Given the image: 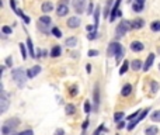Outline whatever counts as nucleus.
<instances>
[{"label": "nucleus", "instance_id": "a19ab883", "mask_svg": "<svg viewBox=\"0 0 160 135\" xmlns=\"http://www.w3.org/2000/svg\"><path fill=\"white\" fill-rule=\"evenodd\" d=\"M87 55H89V56H97V55H98V51H96V49H89Z\"/></svg>", "mask_w": 160, "mask_h": 135}, {"label": "nucleus", "instance_id": "4468645a", "mask_svg": "<svg viewBox=\"0 0 160 135\" xmlns=\"http://www.w3.org/2000/svg\"><path fill=\"white\" fill-rule=\"evenodd\" d=\"M153 62H155V54H149L148 59H146V62L143 63V70H145V72H148V70L152 68Z\"/></svg>", "mask_w": 160, "mask_h": 135}, {"label": "nucleus", "instance_id": "a18cd8bd", "mask_svg": "<svg viewBox=\"0 0 160 135\" xmlns=\"http://www.w3.org/2000/svg\"><path fill=\"white\" fill-rule=\"evenodd\" d=\"M55 135H65V131H63L62 128H58V130L55 131Z\"/></svg>", "mask_w": 160, "mask_h": 135}, {"label": "nucleus", "instance_id": "f8f14e48", "mask_svg": "<svg viewBox=\"0 0 160 135\" xmlns=\"http://www.w3.org/2000/svg\"><path fill=\"white\" fill-rule=\"evenodd\" d=\"M143 48H145V45L141 41H132L131 42V51H134V52H141V51H143Z\"/></svg>", "mask_w": 160, "mask_h": 135}, {"label": "nucleus", "instance_id": "bb28decb", "mask_svg": "<svg viewBox=\"0 0 160 135\" xmlns=\"http://www.w3.org/2000/svg\"><path fill=\"white\" fill-rule=\"evenodd\" d=\"M128 68H129V62L125 59L124 63H122V66H121V69H120V75H125V73H127V70H128Z\"/></svg>", "mask_w": 160, "mask_h": 135}, {"label": "nucleus", "instance_id": "a211bd4d", "mask_svg": "<svg viewBox=\"0 0 160 135\" xmlns=\"http://www.w3.org/2000/svg\"><path fill=\"white\" fill-rule=\"evenodd\" d=\"M131 93H132V84H129V83L124 84V87H122V90H121V94L124 96V97H128Z\"/></svg>", "mask_w": 160, "mask_h": 135}, {"label": "nucleus", "instance_id": "72a5a7b5", "mask_svg": "<svg viewBox=\"0 0 160 135\" xmlns=\"http://www.w3.org/2000/svg\"><path fill=\"white\" fill-rule=\"evenodd\" d=\"M150 118H152V121H157V123H160V110L159 111H155Z\"/></svg>", "mask_w": 160, "mask_h": 135}, {"label": "nucleus", "instance_id": "49530a36", "mask_svg": "<svg viewBox=\"0 0 160 135\" xmlns=\"http://www.w3.org/2000/svg\"><path fill=\"white\" fill-rule=\"evenodd\" d=\"M6 63H7L9 66H11V65H13V59H11V58H7V59H6Z\"/></svg>", "mask_w": 160, "mask_h": 135}, {"label": "nucleus", "instance_id": "c9c22d12", "mask_svg": "<svg viewBox=\"0 0 160 135\" xmlns=\"http://www.w3.org/2000/svg\"><path fill=\"white\" fill-rule=\"evenodd\" d=\"M2 33L7 34V35H9V34L13 33V30H11V27H9V26H3V27H2Z\"/></svg>", "mask_w": 160, "mask_h": 135}, {"label": "nucleus", "instance_id": "8fccbe9b", "mask_svg": "<svg viewBox=\"0 0 160 135\" xmlns=\"http://www.w3.org/2000/svg\"><path fill=\"white\" fill-rule=\"evenodd\" d=\"M159 69H160V65H159Z\"/></svg>", "mask_w": 160, "mask_h": 135}, {"label": "nucleus", "instance_id": "2f4dec72", "mask_svg": "<svg viewBox=\"0 0 160 135\" xmlns=\"http://www.w3.org/2000/svg\"><path fill=\"white\" fill-rule=\"evenodd\" d=\"M98 37V33H97V30H94V31H91V33H89L87 34V38L90 41H93V40H96V38H97Z\"/></svg>", "mask_w": 160, "mask_h": 135}, {"label": "nucleus", "instance_id": "c03bdc74", "mask_svg": "<svg viewBox=\"0 0 160 135\" xmlns=\"http://www.w3.org/2000/svg\"><path fill=\"white\" fill-rule=\"evenodd\" d=\"M125 124H127L125 121H120V123H118V125H117V128H118V130H122V128L125 127Z\"/></svg>", "mask_w": 160, "mask_h": 135}, {"label": "nucleus", "instance_id": "9d476101", "mask_svg": "<svg viewBox=\"0 0 160 135\" xmlns=\"http://www.w3.org/2000/svg\"><path fill=\"white\" fill-rule=\"evenodd\" d=\"M40 72H41V66L35 65V66H33V68H30V69L27 70V76H28V79H34Z\"/></svg>", "mask_w": 160, "mask_h": 135}, {"label": "nucleus", "instance_id": "cd10ccee", "mask_svg": "<svg viewBox=\"0 0 160 135\" xmlns=\"http://www.w3.org/2000/svg\"><path fill=\"white\" fill-rule=\"evenodd\" d=\"M111 3H113V0H108L107 6H106V10H104V17H107V18L110 17V13H111Z\"/></svg>", "mask_w": 160, "mask_h": 135}, {"label": "nucleus", "instance_id": "f03ea898", "mask_svg": "<svg viewBox=\"0 0 160 135\" xmlns=\"http://www.w3.org/2000/svg\"><path fill=\"white\" fill-rule=\"evenodd\" d=\"M124 54H125V51H124V48H122V45L120 44V42H111L110 44V47H108V55L111 56H115V59H117V62H120L121 59L124 58Z\"/></svg>", "mask_w": 160, "mask_h": 135}, {"label": "nucleus", "instance_id": "79ce46f5", "mask_svg": "<svg viewBox=\"0 0 160 135\" xmlns=\"http://www.w3.org/2000/svg\"><path fill=\"white\" fill-rule=\"evenodd\" d=\"M93 9H94V6H93V3L90 2V4H89V7H87V14H93V13H94Z\"/></svg>", "mask_w": 160, "mask_h": 135}, {"label": "nucleus", "instance_id": "a878e982", "mask_svg": "<svg viewBox=\"0 0 160 135\" xmlns=\"http://www.w3.org/2000/svg\"><path fill=\"white\" fill-rule=\"evenodd\" d=\"M65 110H66V114H68V115H73V114L76 113V107L73 106V104H66Z\"/></svg>", "mask_w": 160, "mask_h": 135}, {"label": "nucleus", "instance_id": "c85d7f7f", "mask_svg": "<svg viewBox=\"0 0 160 135\" xmlns=\"http://www.w3.org/2000/svg\"><path fill=\"white\" fill-rule=\"evenodd\" d=\"M52 35L56 37V38H61V37H62V31H61L58 27H54V28H52Z\"/></svg>", "mask_w": 160, "mask_h": 135}, {"label": "nucleus", "instance_id": "4be33fe9", "mask_svg": "<svg viewBox=\"0 0 160 135\" xmlns=\"http://www.w3.org/2000/svg\"><path fill=\"white\" fill-rule=\"evenodd\" d=\"M150 30L153 33H159L160 31V20H155V21L150 23Z\"/></svg>", "mask_w": 160, "mask_h": 135}, {"label": "nucleus", "instance_id": "f704fd0d", "mask_svg": "<svg viewBox=\"0 0 160 135\" xmlns=\"http://www.w3.org/2000/svg\"><path fill=\"white\" fill-rule=\"evenodd\" d=\"M125 115H124V111H117L115 114H114V120L115 121H120L121 118H124Z\"/></svg>", "mask_w": 160, "mask_h": 135}, {"label": "nucleus", "instance_id": "f257e3e1", "mask_svg": "<svg viewBox=\"0 0 160 135\" xmlns=\"http://www.w3.org/2000/svg\"><path fill=\"white\" fill-rule=\"evenodd\" d=\"M20 125V120L18 118H9L7 121H4L2 125V134L3 135H13L14 130Z\"/></svg>", "mask_w": 160, "mask_h": 135}, {"label": "nucleus", "instance_id": "412c9836", "mask_svg": "<svg viewBox=\"0 0 160 135\" xmlns=\"http://www.w3.org/2000/svg\"><path fill=\"white\" fill-rule=\"evenodd\" d=\"M145 134L146 135H157L159 134V128L155 127V125H150V127H148L145 130Z\"/></svg>", "mask_w": 160, "mask_h": 135}, {"label": "nucleus", "instance_id": "20e7f679", "mask_svg": "<svg viewBox=\"0 0 160 135\" xmlns=\"http://www.w3.org/2000/svg\"><path fill=\"white\" fill-rule=\"evenodd\" d=\"M129 28H131V21H128V20L121 21L120 24H118V27H117V30H115V38L117 40H120L121 37H124L125 34L129 31Z\"/></svg>", "mask_w": 160, "mask_h": 135}, {"label": "nucleus", "instance_id": "f3484780", "mask_svg": "<svg viewBox=\"0 0 160 135\" xmlns=\"http://www.w3.org/2000/svg\"><path fill=\"white\" fill-rule=\"evenodd\" d=\"M41 10L44 11L45 14H48V13H51V11L54 10V4H52L51 2H45V3H42V6H41Z\"/></svg>", "mask_w": 160, "mask_h": 135}, {"label": "nucleus", "instance_id": "37998d69", "mask_svg": "<svg viewBox=\"0 0 160 135\" xmlns=\"http://www.w3.org/2000/svg\"><path fill=\"white\" fill-rule=\"evenodd\" d=\"M103 130H104V125H100V127H98L97 130L94 131V134H93V135H100V132H101Z\"/></svg>", "mask_w": 160, "mask_h": 135}, {"label": "nucleus", "instance_id": "ea45409f", "mask_svg": "<svg viewBox=\"0 0 160 135\" xmlns=\"http://www.w3.org/2000/svg\"><path fill=\"white\" fill-rule=\"evenodd\" d=\"M141 111H142V110H138V111H135V114H132V115H129V117H128V120L131 121V120H135V118L138 117L139 114H141Z\"/></svg>", "mask_w": 160, "mask_h": 135}, {"label": "nucleus", "instance_id": "58836bf2", "mask_svg": "<svg viewBox=\"0 0 160 135\" xmlns=\"http://www.w3.org/2000/svg\"><path fill=\"white\" fill-rule=\"evenodd\" d=\"M13 135H34V131H31V130H26V131L18 132V134H13Z\"/></svg>", "mask_w": 160, "mask_h": 135}, {"label": "nucleus", "instance_id": "c756f323", "mask_svg": "<svg viewBox=\"0 0 160 135\" xmlns=\"http://www.w3.org/2000/svg\"><path fill=\"white\" fill-rule=\"evenodd\" d=\"M27 45L26 44H20V51H21V55H23V59H27V49H26Z\"/></svg>", "mask_w": 160, "mask_h": 135}, {"label": "nucleus", "instance_id": "09e8293b", "mask_svg": "<svg viewBox=\"0 0 160 135\" xmlns=\"http://www.w3.org/2000/svg\"><path fill=\"white\" fill-rule=\"evenodd\" d=\"M87 125H89V120H86L83 123V130H86V128H87Z\"/></svg>", "mask_w": 160, "mask_h": 135}, {"label": "nucleus", "instance_id": "2eb2a0df", "mask_svg": "<svg viewBox=\"0 0 160 135\" xmlns=\"http://www.w3.org/2000/svg\"><path fill=\"white\" fill-rule=\"evenodd\" d=\"M145 26V20L143 18H135L134 21H131V28L134 30H139Z\"/></svg>", "mask_w": 160, "mask_h": 135}, {"label": "nucleus", "instance_id": "473e14b6", "mask_svg": "<svg viewBox=\"0 0 160 135\" xmlns=\"http://www.w3.org/2000/svg\"><path fill=\"white\" fill-rule=\"evenodd\" d=\"M90 111H91V104H90L89 100H86V101H84V113L90 114Z\"/></svg>", "mask_w": 160, "mask_h": 135}, {"label": "nucleus", "instance_id": "6ab92c4d", "mask_svg": "<svg viewBox=\"0 0 160 135\" xmlns=\"http://www.w3.org/2000/svg\"><path fill=\"white\" fill-rule=\"evenodd\" d=\"M65 44H66V47L75 48L77 45V38H76V37H69V38H66Z\"/></svg>", "mask_w": 160, "mask_h": 135}, {"label": "nucleus", "instance_id": "ddd939ff", "mask_svg": "<svg viewBox=\"0 0 160 135\" xmlns=\"http://www.w3.org/2000/svg\"><path fill=\"white\" fill-rule=\"evenodd\" d=\"M80 18L79 17H70L68 18V27L69 28H77V27H80Z\"/></svg>", "mask_w": 160, "mask_h": 135}, {"label": "nucleus", "instance_id": "9b49d317", "mask_svg": "<svg viewBox=\"0 0 160 135\" xmlns=\"http://www.w3.org/2000/svg\"><path fill=\"white\" fill-rule=\"evenodd\" d=\"M143 7H145V0H135V3L132 4V10H134L135 13L143 11Z\"/></svg>", "mask_w": 160, "mask_h": 135}, {"label": "nucleus", "instance_id": "7ed1b4c3", "mask_svg": "<svg viewBox=\"0 0 160 135\" xmlns=\"http://www.w3.org/2000/svg\"><path fill=\"white\" fill-rule=\"evenodd\" d=\"M11 76H13V80L17 83L18 87H23V86L26 84L27 79H28V76H27V72H24L21 68H17V69L11 70Z\"/></svg>", "mask_w": 160, "mask_h": 135}, {"label": "nucleus", "instance_id": "4c0bfd02", "mask_svg": "<svg viewBox=\"0 0 160 135\" xmlns=\"http://www.w3.org/2000/svg\"><path fill=\"white\" fill-rule=\"evenodd\" d=\"M77 93H79L77 87H76V86H72V87H70V90H69V94L72 96V97H75V96H77Z\"/></svg>", "mask_w": 160, "mask_h": 135}, {"label": "nucleus", "instance_id": "aec40b11", "mask_svg": "<svg viewBox=\"0 0 160 135\" xmlns=\"http://www.w3.org/2000/svg\"><path fill=\"white\" fill-rule=\"evenodd\" d=\"M61 54H62L61 47H59V45H54L52 49H51V56L52 58H58V56H61Z\"/></svg>", "mask_w": 160, "mask_h": 135}, {"label": "nucleus", "instance_id": "6e6552de", "mask_svg": "<svg viewBox=\"0 0 160 135\" xmlns=\"http://www.w3.org/2000/svg\"><path fill=\"white\" fill-rule=\"evenodd\" d=\"M120 4H121V0H115V4H114V7L111 9V13H110V17H108V20L111 23L117 18V16H122V13L120 11Z\"/></svg>", "mask_w": 160, "mask_h": 135}, {"label": "nucleus", "instance_id": "1a4fd4ad", "mask_svg": "<svg viewBox=\"0 0 160 135\" xmlns=\"http://www.w3.org/2000/svg\"><path fill=\"white\" fill-rule=\"evenodd\" d=\"M68 13H69V7H68L66 2H61V3L58 4V7H56V14H58L59 17H65Z\"/></svg>", "mask_w": 160, "mask_h": 135}, {"label": "nucleus", "instance_id": "b1692460", "mask_svg": "<svg viewBox=\"0 0 160 135\" xmlns=\"http://www.w3.org/2000/svg\"><path fill=\"white\" fill-rule=\"evenodd\" d=\"M27 48H28V51H30V55L33 56V58H35L37 54L34 52V48H33V41H31V38H27Z\"/></svg>", "mask_w": 160, "mask_h": 135}, {"label": "nucleus", "instance_id": "0eeeda50", "mask_svg": "<svg viewBox=\"0 0 160 135\" xmlns=\"http://www.w3.org/2000/svg\"><path fill=\"white\" fill-rule=\"evenodd\" d=\"M9 107V97L6 94V91H4L3 86H2V96H0V113L3 114L6 113V110Z\"/></svg>", "mask_w": 160, "mask_h": 135}, {"label": "nucleus", "instance_id": "7c9ffc66", "mask_svg": "<svg viewBox=\"0 0 160 135\" xmlns=\"http://www.w3.org/2000/svg\"><path fill=\"white\" fill-rule=\"evenodd\" d=\"M93 14H94V26H96V27H98V17H100V9H98V7L96 9Z\"/></svg>", "mask_w": 160, "mask_h": 135}, {"label": "nucleus", "instance_id": "39448f33", "mask_svg": "<svg viewBox=\"0 0 160 135\" xmlns=\"http://www.w3.org/2000/svg\"><path fill=\"white\" fill-rule=\"evenodd\" d=\"M51 23H52V20H51V17L49 16H41L40 18H38V28L42 31V33H45L47 34L48 33V27L51 26Z\"/></svg>", "mask_w": 160, "mask_h": 135}, {"label": "nucleus", "instance_id": "de8ad7c7", "mask_svg": "<svg viewBox=\"0 0 160 135\" xmlns=\"http://www.w3.org/2000/svg\"><path fill=\"white\" fill-rule=\"evenodd\" d=\"M86 70H87V73L91 72V65H90V63H87V65H86Z\"/></svg>", "mask_w": 160, "mask_h": 135}, {"label": "nucleus", "instance_id": "423d86ee", "mask_svg": "<svg viewBox=\"0 0 160 135\" xmlns=\"http://www.w3.org/2000/svg\"><path fill=\"white\" fill-rule=\"evenodd\" d=\"M149 111H150V108H145V110H142V111H141V114H139V115H138L136 118H135V120H131V123H129V124L127 125V128L129 130V131H132V130H134V128L136 127V125H138L139 121H142L143 118L146 117V114L149 113Z\"/></svg>", "mask_w": 160, "mask_h": 135}, {"label": "nucleus", "instance_id": "5701e85b", "mask_svg": "<svg viewBox=\"0 0 160 135\" xmlns=\"http://www.w3.org/2000/svg\"><path fill=\"white\" fill-rule=\"evenodd\" d=\"M98 104H100V96H98V84H96L94 87V107L98 110Z\"/></svg>", "mask_w": 160, "mask_h": 135}, {"label": "nucleus", "instance_id": "393cba45", "mask_svg": "<svg viewBox=\"0 0 160 135\" xmlns=\"http://www.w3.org/2000/svg\"><path fill=\"white\" fill-rule=\"evenodd\" d=\"M131 66H132V69H134V70L143 69V68H142V62H141L139 59H134V61H132V63H131Z\"/></svg>", "mask_w": 160, "mask_h": 135}, {"label": "nucleus", "instance_id": "dca6fc26", "mask_svg": "<svg viewBox=\"0 0 160 135\" xmlns=\"http://www.w3.org/2000/svg\"><path fill=\"white\" fill-rule=\"evenodd\" d=\"M73 6H75V10L76 13H83L84 10V0H73Z\"/></svg>", "mask_w": 160, "mask_h": 135}, {"label": "nucleus", "instance_id": "e433bc0d", "mask_svg": "<svg viewBox=\"0 0 160 135\" xmlns=\"http://www.w3.org/2000/svg\"><path fill=\"white\" fill-rule=\"evenodd\" d=\"M150 89H152V91H153V93H156V91L159 90V83L153 80L152 83H150Z\"/></svg>", "mask_w": 160, "mask_h": 135}]
</instances>
